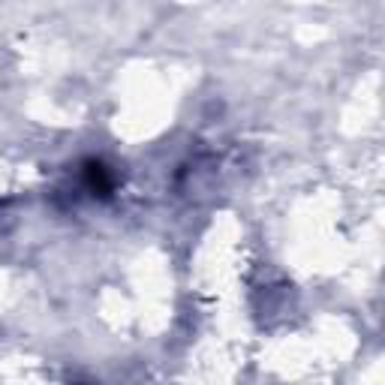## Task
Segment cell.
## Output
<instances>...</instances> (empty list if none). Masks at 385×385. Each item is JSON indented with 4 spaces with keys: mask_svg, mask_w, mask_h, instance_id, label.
Listing matches in <instances>:
<instances>
[{
    "mask_svg": "<svg viewBox=\"0 0 385 385\" xmlns=\"http://www.w3.org/2000/svg\"><path fill=\"white\" fill-rule=\"evenodd\" d=\"M87 187L94 192H109L111 190V175L103 163H87Z\"/></svg>",
    "mask_w": 385,
    "mask_h": 385,
    "instance_id": "6da1fadb",
    "label": "cell"
}]
</instances>
